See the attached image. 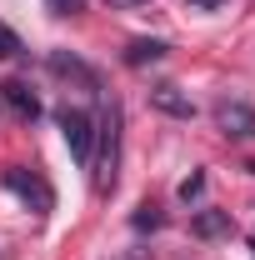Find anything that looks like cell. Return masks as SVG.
<instances>
[{"mask_svg":"<svg viewBox=\"0 0 255 260\" xmlns=\"http://www.w3.org/2000/svg\"><path fill=\"white\" fill-rule=\"evenodd\" d=\"M60 130H65V145L80 165H90V150H95V120L85 110H60Z\"/></svg>","mask_w":255,"mask_h":260,"instance_id":"obj_1","label":"cell"},{"mask_svg":"<svg viewBox=\"0 0 255 260\" xmlns=\"http://www.w3.org/2000/svg\"><path fill=\"white\" fill-rule=\"evenodd\" d=\"M215 125H220V135H230V140H255V110L245 100H220V105H215Z\"/></svg>","mask_w":255,"mask_h":260,"instance_id":"obj_2","label":"cell"},{"mask_svg":"<svg viewBox=\"0 0 255 260\" xmlns=\"http://www.w3.org/2000/svg\"><path fill=\"white\" fill-rule=\"evenodd\" d=\"M5 185H10L15 195H25L40 215H45V210H50V200H55V195H50V185H45L35 170H25V165H10V170H5Z\"/></svg>","mask_w":255,"mask_h":260,"instance_id":"obj_3","label":"cell"},{"mask_svg":"<svg viewBox=\"0 0 255 260\" xmlns=\"http://www.w3.org/2000/svg\"><path fill=\"white\" fill-rule=\"evenodd\" d=\"M150 105H155V110H165V115H175V120H190V115H195L190 95H180L175 85H155V90H150Z\"/></svg>","mask_w":255,"mask_h":260,"instance_id":"obj_4","label":"cell"},{"mask_svg":"<svg viewBox=\"0 0 255 260\" xmlns=\"http://www.w3.org/2000/svg\"><path fill=\"white\" fill-rule=\"evenodd\" d=\"M190 230H195V240H220V235L235 230V220H230V210H200L190 220Z\"/></svg>","mask_w":255,"mask_h":260,"instance_id":"obj_5","label":"cell"},{"mask_svg":"<svg viewBox=\"0 0 255 260\" xmlns=\"http://www.w3.org/2000/svg\"><path fill=\"white\" fill-rule=\"evenodd\" d=\"M0 95H5V105H10L20 120H35V115H40V100H35L30 85H20V80H5V85H0Z\"/></svg>","mask_w":255,"mask_h":260,"instance_id":"obj_6","label":"cell"},{"mask_svg":"<svg viewBox=\"0 0 255 260\" xmlns=\"http://www.w3.org/2000/svg\"><path fill=\"white\" fill-rule=\"evenodd\" d=\"M125 60H130V65H150V60H165V40H130Z\"/></svg>","mask_w":255,"mask_h":260,"instance_id":"obj_7","label":"cell"},{"mask_svg":"<svg viewBox=\"0 0 255 260\" xmlns=\"http://www.w3.org/2000/svg\"><path fill=\"white\" fill-rule=\"evenodd\" d=\"M20 50H25V45H20V35H15L5 20H0V60H15Z\"/></svg>","mask_w":255,"mask_h":260,"instance_id":"obj_8","label":"cell"},{"mask_svg":"<svg viewBox=\"0 0 255 260\" xmlns=\"http://www.w3.org/2000/svg\"><path fill=\"white\" fill-rule=\"evenodd\" d=\"M150 225H160V210H155V205H140V215H135V230H150Z\"/></svg>","mask_w":255,"mask_h":260,"instance_id":"obj_9","label":"cell"},{"mask_svg":"<svg viewBox=\"0 0 255 260\" xmlns=\"http://www.w3.org/2000/svg\"><path fill=\"white\" fill-rule=\"evenodd\" d=\"M205 190V175H200V170H195L190 180H185V185H180V200H195V195Z\"/></svg>","mask_w":255,"mask_h":260,"instance_id":"obj_10","label":"cell"},{"mask_svg":"<svg viewBox=\"0 0 255 260\" xmlns=\"http://www.w3.org/2000/svg\"><path fill=\"white\" fill-rule=\"evenodd\" d=\"M85 0H45V10H55V15H75Z\"/></svg>","mask_w":255,"mask_h":260,"instance_id":"obj_11","label":"cell"},{"mask_svg":"<svg viewBox=\"0 0 255 260\" xmlns=\"http://www.w3.org/2000/svg\"><path fill=\"white\" fill-rule=\"evenodd\" d=\"M190 5H200V10H220L225 0H190Z\"/></svg>","mask_w":255,"mask_h":260,"instance_id":"obj_12","label":"cell"},{"mask_svg":"<svg viewBox=\"0 0 255 260\" xmlns=\"http://www.w3.org/2000/svg\"><path fill=\"white\" fill-rule=\"evenodd\" d=\"M110 5H145V0H110Z\"/></svg>","mask_w":255,"mask_h":260,"instance_id":"obj_13","label":"cell"},{"mask_svg":"<svg viewBox=\"0 0 255 260\" xmlns=\"http://www.w3.org/2000/svg\"><path fill=\"white\" fill-rule=\"evenodd\" d=\"M250 250H255V245H250Z\"/></svg>","mask_w":255,"mask_h":260,"instance_id":"obj_14","label":"cell"}]
</instances>
